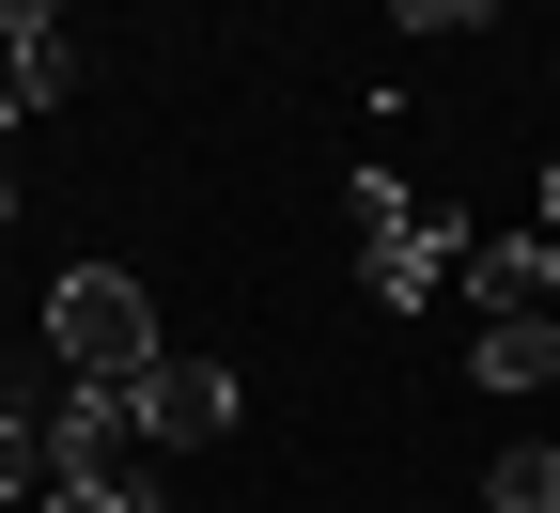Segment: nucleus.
Returning a JSON list of instances; mask_svg holds the SVG:
<instances>
[{"label":"nucleus","mask_w":560,"mask_h":513,"mask_svg":"<svg viewBox=\"0 0 560 513\" xmlns=\"http://www.w3.org/2000/svg\"><path fill=\"white\" fill-rule=\"evenodd\" d=\"M0 420H16V374H0Z\"/></svg>","instance_id":"nucleus-11"},{"label":"nucleus","mask_w":560,"mask_h":513,"mask_svg":"<svg viewBox=\"0 0 560 513\" xmlns=\"http://www.w3.org/2000/svg\"><path fill=\"white\" fill-rule=\"evenodd\" d=\"M342 202H359V296H374V312H436L452 280H467V249H482L467 218H420L405 172H374V156L342 172Z\"/></svg>","instance_id":"nucleus-1"},{"label":"nucleus","mask_w":560,"mask_h":513,"mask_svg":"<svg viewBox=\"0 0 560 513\" xmlns=\"http://www.w3.org/2000/svg\"><path fill=\"white\" fill-rule=\"evenodd\" d=\"M467 374L499 389V405H514V389H545V374H560V327H467Z\"/></svg>","instance_id":"nucleus-6"},{"label":"nucleus","mask_w":560,"mask_h":513,"mask_svg":"<svg viewBox=\"0 0 560 513\" xmlns=\"http://www.w3.org/2000/svg\"><path fill=\"white\" fill-rule=\"evenodd\" d=\"M529 234H560V156H545V202H529Z\"/></svg>","instance_id":"nucleus-9"},{"label":"nucleus","mask_w":560,"mask_h":513,"mask_svg":"<svg viewBox=\"0 0 560 513\" xmlns=\"http://www.w3.org/2000/svg\"><path fill=\"white\" fill-rule=\"evenodd\" d=\"M467 327H560V234H482L467 249Z\"/></svg>","instance_id":"nucleus-4"},{"label":"nucleus","mask_w":560,"mask_h":513,"mask_svg":"<svg viewBox=\"0 0 560 513\" xmlns=\"http://www.w3.org/2000/svg\"><path fill=\"white\" fill-rule=\"evenodd\" d=\"M0 498H47V405L0 420Z\"/></svg>","instance_id":"nucleus-8"},{"label":"nucleus","mask_w":560,"mask_h":513,"mask_svg":"<svg viewBox=\"0 0 560 513\" xmlns=\"http://www.w3.org/2000/svg\"><path fill=\"white\" fill-rule=\"evenodd\" d=\"M156 296H140V280L125 265H62L47 280V374L62 389H140V374H156Z\"/></svg>","instance_id":"nucleus-2"},{"label":"nucleus","mask_w":560,"mask_h":513,"mask_svg":"<svg viewBox=\"0 0 560 513\" xmlns=\"http://www.w3.org/2000/svg\"><path fill=\"white\" fill-rule=\"evenodd\" d=\"M482 513H560V452L545 435H514V452L482 467Z\"/></svg>","instance_id":"nucleus-7"},{"label":"nucleus","mask_w":560,"mask_h":513,"mask_svg":"<svg viewBox=\"0 0 560 513\" xmlns=\"http://www.w3.org/2000/svg\"><path fill=\"white\" fill-rule=\"evenodd\" d=\"M0 94H16V125L79 94V32H62L47 0H0Z\"/></svg>","instance_id":"nucleus-5"},{"label":"nucleus","mask_w":560,"mask_h":513,"mask_svg":"<svg viewBox=\"0 0 560 513\" xmlns=\"http://www.w3.org/2000/svg\"><path fill=\"white\" fill-rule=\"evenodd\" d=\"M467 513H482V498H467Z\"/></svg>","instance_id":"nucleus-12"},{"label":"nucleus","mask_w":560,"mask_h":513,"mask_svg":"<svg viewBox=\"0 0 560 513\" xmlns=\"http://www.w3.org/2000/svg\"><path fill=\"white\" fill-rule=\"evenodd\" d=\"M125 420L156 435V452H234V420H249V389H234V358H156V374L125 389Z\"/></svg>","instance_id":"nucleus-3"},{"label":"nucleus","mask_w":560,"mask_h":513,"mask_svg":"<svg viewBox=\"0 0 560 513\" xmlns=\"http://www.w3.org/2000/svg\"><path fill=\"white\" fill-rule=\"evenodd\" d=\"M0 218H16V156H0Z\"/></svg>","instance_id":"nucleus-10"}]
</instances>
